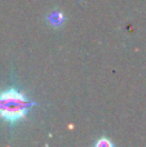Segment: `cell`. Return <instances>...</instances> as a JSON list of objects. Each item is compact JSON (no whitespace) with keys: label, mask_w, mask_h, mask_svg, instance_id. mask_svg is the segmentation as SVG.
Returning a JSON list of instances; mask_svg holds the SVG:
<instances>
[{"label":"cell","mask_w":146,"mask_h":147,"mask_svg":"<svg viewBox=\"0 0 146 147\" xmlns=\"http://www.w3.org/2000/svg\"><path fill=\"white\" fill-rule=\"evenodd\" d=\"M34 106V102L28 101L25 94L10 88L0 93V119L14 124L22 120Z\"/></svg>","instance_id":"obj_1"},{"label":"cell","mask_w":146,"mask_h":147,"mask_svg":"<svg viewBox=\"0 0 146 147\" xmlns=\"http://www.w3.org/2000/svg\"><path fill=\"white\" fill-rule=\"evenodd\" d=\"M48 20L52 22V25H61L64 22V14L62 13H52V14H49Z\"/></svg>","instance_id":"obj_2"}]
</instances>
